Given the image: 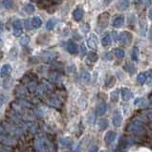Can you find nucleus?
Here are the masks:
<instances>
[{
    "mask_svg": "<svg viewBox=\"0 0 152 152\" xmlns=\"http://www.w3.org/2000/svg\"><path fill=\"white\" fill-rule=\"evenodd\" d=\"M129 131L133 132L134 134L138 135V136H142V135H146V126L143 125L142 122H131L129 126H128Z\"/></svg>",
    "mask_w": 152,
    "mask_h": 152,
    "instance_id": "f03ea898",
    "label": "nucleus"
},
{
    "mask_svg": "<svg viewBox=\"0 0 152 152\" xmlns=\"http://www.w3.org/2000/svg\"><path fill=\"white\" fill-rule=\"evenodd\" d=\"M118 99H119V91L116 90L114 92H112L111 94V101L112 102H118Z\"/></svg>",
    "mask_w": 152,
    "mask_h": 152,
    "instance_id": "f704fd0d",
    "label": "nucleus"
},
{
    "mask_svg": "<svg viewBox=\"0 0 152 152\" xmlns=\"http://www.w3.org/2000/svg\"><path fill=\"white\" fill-rule=\"evenodd\" d=\"M2 58H3V52L0 50V59H1Z\"/></svg>",
    "mask_w": 152,
    "mask_h": 152,
    "instance_id": "de8ad7c7",
    "label": "nucleus"
},
{
    "mask_svg": "<svg viewBox=\"0 0 152 152\" xmlns=\"http://www.w3.org/2000/svg\"><path fill=\"white\" fill-rule=\"evenodd\" d=\"M25 27H26V29L27 30H31L32 29V24H31V22L30 21H28V19L27 20H25Z\"/></svg>",
    "mask_w": 152,
    "mask_h": 152,
    "instance_id": "ea45409f",
    "label": "nucleus"
},
{
    "mask_svg": "<svg viewBox=\"0 0 152 152\" xmlns=\"http://www.w3.org/2000/svg\"><path fill=\"white\" fill-rule=\"evenodd\" d=\"M107 110V105L105 102H101L97 106V109H96V113L98 116H102L105 114V112Z\"/></svg>",
    "mask_w": 152,
    "mask_h": 152,
    "instance_id": "f8f14e48",
    "label": "nucleus"
},
{
    "mask_svg": "<svg viewBox=\"0 0 152 152\" xmlns=\"http://www.w3.org/2000/svg\"><path fill=\"white\" fill-rule=\"evenodd\" d=\"M25 94H26V90L23 86L20 85V86H18L17 88V96H19V97H23Z\"/></svg>",
    "mask_w": 152,
    "mask_h": 152,
    "instance_id": "2f4dec72",
    "label": "nucleus"
},
{
    "mask_svg": "<svg viewBox=\"0 0 152 152\" xmlns=\"http://www.w3.org/2000/svg\"><path fill=\"white\" fill-rule=\"evenodd\" d=\"M40 57L45 61H53V59L55 58V57H57V54L53 53V52H44V53H42L40 55Z\"/></svg>",
    "mask_w": 152,
    "mask_h": 152,
    "instance_id": "9d476101",
    "label": "nucleus"
},
{
    "mask_svg": "<svg viewBox=\"0 0 152 152\" xmlns=\"http://www.w3.org/2000/svg\"><path fill=\"white\" fill-rule=\"evenodd\" d=\"M131 58L133 59L134 61H137L139 59V49L138 47H134L133 49H132V53H131Z\"/></svg>",
    "mask_w": 152,
    "mask_h": 152,
    "instance_id": "bb28decb",
    "label": "nucleus"
},
{
    "mask_svg": "<svg viewBox=\"0 0 152 152\" xmlns=\"http://www.w3.org/2000/svg\"><path fill=\"white\" fill-rule=\"evenodd\" d=\"M31 24H32V27H34V28H35V29H37V28H39V27L41 26L42 21H41L40 17H33V19L31 20Z\"/></svg>",
    "mask_w": 152,
    "mask_h": 152,
    "instance_id": "aec40b11",
    "label": "nucleus"
},
{
    "mask_svg": "<svg viewBox=\"0 0 152 152\" xmlns=\"http://www.w3.org/2000/svg\"><path fill=\"white\" fill-rule=\"evenodd\" d=\"M81 79H82L83 81H85V82L90 81L91 76H90L89 72H88V71H86V70L81 71Z\"/></svg>",
    "mask_w": 152,
    "mask_h": 152,
    "instance_id": "393cba45",
    "label": "nucleus"
},
{
    "mask_svg": "<svg viewBox=\"0 0 152 152\" xmlns=\"http://www.w3.org/2000/svg\"><path fill=\"white\" fill-rule=\"evenodd\" d=\"M66 47H67V51L69 52L70 54H72V55H76L78 53V45L77 44H76L74 41H72V40H69L67 42V45H66Z\"/></svg>",
    "mask_w": 152,
    "mask_h": 152,
    "instance_id": "6e6552de",
    "label": "nucleus"
},
{
    "mask_svg": "<svg viewBox=\"0 0 152 152\" xmlns=\"http://www.w3.org/2000/svg\"><path fill=\"white\" fill-rule=\"evenodd\" d=\"M81 28H82V31L84 32V33H87V32L89 31V29H90V26L88 25V24L85 23V24H83Z\"/></svg>",
    "mask_w": 152,
    "mask_h": 152,
    "instance_id": "4c0bfd02",
    "label": "nucleus"
},
{
    "mask_svg": "<svg viewBox=\"0 0 152 152\" xmlns=\"http://www.w3.org/2000/svg\"><path fill=\"white\" fill-rule=\"evenodd\" d=\"M118 39L122 44H123V45L128 46L132 41V34L127 31H123L120 34Z\"/></svg>",
    "mask_w": 152,
    "mask_h": 152,
    "instance_id": "7ed1b4c3",
    "label": "nucleus"
},
{
    "mask_svg": "<svg viewBox=\"0 0 152 152\" xmlns=\"http://www.w3.org/2000/svg\"><path fill=\"white\" fill-rule=\"evenodd\" d=\"M129 1L128 0H119L118 2V9L120 11H125L129 7Z\"/></svg>",
    "mask_w": 152,
    "mask_h": 152,
    "instance_id": "6ab92c4d",
    "label": "nucleus"
},
{
    "mask_svg": "<svg viewBox=\"0 0 152 152\" xmlns=\"http://www.w3.org/2000/svg\"><path fill=\"white\" fill-rule=\"evenodd\" d=\"M146 81H148V84H152V69L146 73Z\"/></svg>",
    "mask_w": 152,
    "mask_h": 152,
    "instance_id": "c9c22d12",
    "label": "nucleus"
},
{
    "mask_svg": "<svg viewBox=\"0 0 152 152\" xmlns=\"http://www.w3.org/2000/svg\"><path fill=\"white\" fill-rule=\"evenodd\" d=\"M87 44L89 48H91L92 50H97L98 48V38L95 37V35H92L91 37L88 38Z\"/></svg>",
    "mask_w": 152,
    "mask_h": 152,
    "instance_id": "1a4fd4ad",
    "label": "nucleus"
},
{
    "mask_svg": "<svg viewBox=\"0 0 152 152\" xmlns=\"http://www.w3.org/2000/svg\"><path fill=\"white\" fill-rule=\"evenodd\" d=\"M13 26H14V37H19L20 35H22V24L20 20H15L13 23Z\"/></svg>",
    "mask_w": 152,
    "mask_h": 152,
    "instance_id": "39448f33",
    "label": "nucleus"
},
{
    "mask_svg": "<svg viewBox=\"0 0 152 152\" xmlns=\"http://www.w3.org/2000/svg\"><path fill=\"white\" fill-rule=\"evenodd\" d=\"M112 35H113V39H114V41H117V40H118V37H119L118 34L116 33V32H112Z\"/></svg>",
    "mask_w": 152,
    "mask_h": 152,
    "instance_id": "79ce46f5",
    "label": "nucleus"
},
{
    "mask_svg": "<svg viewBox=\"0 0 152 152\" xmlns=\"http://www.w3.org/2000/svg\"><path fill=\"white\" fill-rule=\"evenodd\" d=\"M35 149L38 152H53L52 150V145L50 142L44 137V136H38L35 141Z\"/></svg>",
    "mask_w": 152,
    "mask_h": 152,
    "instance_id": "f257e3e1",
    "label": "nucleus"
},
{
    "mask_svg": "<svg viewBox=\"0 0 152 152\" xmlns=\"http://www.w3.org/2000/svg\"><path fill=\"white\" fill-rule=\"evenodd\" d=\"M61 143L62 146L64 147H69L72 146V143H73V141L70 139V138H62L61 139Z\"/></svg>",
    "mask_w": 152,
    "mask_h": 152,
    "instance_id": "b1692460",
    "label": "nucleus"
},
{
    "mask_svg": "<svg viewBox=\"0 0 152 152\" xmlns=\"http://www.w3.org/2000/svg\"><path fill=\"white\" fill-rule=\"evenodd\" d=\"M12 72V67L10 64H4L1 68V70H0V75H1V77L5 78V77H8Z\"/></svg>",
    "mask_w": 152,
    "mask_h": 152,
    "instance_id": "ddd939ff",
    "label": "nucleus"
},
{
    "mask_svg": "<svg viewBox=\"0 0 152 152\" xmlns=\"http://www.w3.org/2000/svg\"><path fill=\"white\" fill-rule=\"evenodd\" d=\"M0 6L3 9H11V8H13V1L12 0H2V1H0Z\"/></svg>",
    "mask_w": 152,
    "mask_h": 152,
    "instance_id": "4be33fe9",
    "label": "nucleus"
},
{
    "mask_svg": "<svg viewBox=\"0 0 152 152\" xmlns=\"http://www.w3.org/2000/svg\"><path fill=\"white\" fill-rule=\"evenodd\" d=\"M3 30H4V25L2 22H0V33H2Z\"/></svg>",
    "mask_w": 152,
    "mask_h": 152,
    "instance_id": "c03bdc74",
    "label": "nucleus"
},
{
    "mask_svg": "<svg viewBox=\"0 0 152 152\" xmlns=\"http://www.w3.org/2000/svg\"><path fill=\"white\" fill-rule=\"evenodd\" d=\"M146 116H147V118H148L149 121L152 122V109L146 112Z\"/></svg>",
    "mask_w": 152,
    "mask_h": 152,
    "instance_id": "a19ab883",
    "label": "nucleus"
},
{
    "mask_svg": "<svg viewBox=\"0 0 152 152\" xmlns=\"http://www.w3.org/2000/svg\"><path fill=\"white\" fill-rule=\"evenodd\" d=\"M113 51H114L115 55L118 58H123V57H125V51L121 49V48H115Z\"/></svg>",
    "mask_w": 152,
    "mask_h": 152,
    "instance_id": "a878e982",
    "label": "nucleus"
},
{
    "mask_svg": "<svg viewBox=\"0 0 152 152\" xmlns=\"http://www.w3.org/2000/svg\"><path fill=\"white\" fill-rule=\"evenodd\" d=\"M46 102H47L48 105L55 107V108H58V107H61V104H62L61 99L59 98H58V97H52L50 99H48L46 101Z\"/></svg>",
    "mask_w": 152,
    "mask_h": 152,
    "instance_id": "423d86ee",
    "label": "nucleus"
},
{
    "mask_svg": "<svg viewBox=\"0 0 152 152\" xmlns=\"http://www.w3.org/2000/svg\"><path fill=\"white\" fill-rule=\"evenodd\" d=\"M49 79L52 82L58 83L61 81V76L59 75L58 72H52V73H50V75H49Z\"/></svg>",
    "mask_w": 152,
    "mask_h": 152,
    "instance_id": "4468645a",
    "label": "nucleus"
},
{
    "mask_svg": "<svg viewBox=\"0 0 152 152\" xmlns=\"http://www.w3.org/2000/svg\"><path fill=\"white\" fill-rule=\"evenodd\" d=\"M81 50H82V55H84L85 54V51H86V49H85V47H84V45H81Z\"/></svg>",
    "mask_w": 152,
    "mask_h": 152,
    "instance_id": "a18cd8bd",
    "label": "nucleus"
},
{
    "mask_svg": "<svg viewBox=\"0 0 152 152\" xmlns=\"http://www.w3.org/2000/svg\"><path fill=\"white\" fill-rule=\"evenodd\" d=\"M137 81L140 84H143L146 81V73H140L137 77Z\"/></svg>",
    "mask_w": 152,
    "mask_h": 152,
    "instance_id": "cd10ccee",
    "label": "nucleus"
},
{
    "mask_svg": "<svg viewBox=\"0 0 152 152\" xmlns=\"http://www.w3.org/2000/svg\"><path fill=\"white\" fill-rule=\"evenodd\" d=\"M125 69L128 72V73H130V74H133L134 72H135V66L132 64V63H130V62H127L126 64L125 65Z\"/></svg>",
    "mask_w": 152,
    "mask_h": 152,
    "instance_id": "7c9ffc66",
    "label": "nucleus"
},
{
    "mask_svg": "<svg viewBox=\"0 0 152 152\" xmlns=\"http://www.w3.org/2000/svg\"><path fill=\"white\" fill-rule=\"evenodd\" d=\"M98 146H92L89 150H88V152H98Z\"/></svg>",
    "mask_w": 152,
    "mask_h": 152,
    "instance_id": "58836bf2",
    "label": "nucleus"
},
{
    "mask_svg": "<svg viewBox=\"0 0 152 152\" xmlns=\"http://www.w3.org/2000/svg\"><path fill=\"white\" fill-rule=\"evenodd\" d=\"M98 125H99V128L101 130H105L107 128V126H108V122H107V120H105V119H102L99 121Z\"/></svg>",
    "mask_w": 152,
    "mask_h": 152,
    "instance_id": "5701e85b",
    "label": "nucleus"
},
{
    "mask_svg": "<svg viewBox=\"0 0 152 152\" xmlns=\"http://www.w3.org/2000/svg\"><path fill=\"white\" fill-rule=\"evenodd\" d=\"M132 92L130 91V89H128V88H122V98L123 101H129V99L132 98Z\"/></svg>",
    "mask_w": 152,
    "mask_h": 152,
    "instance_id": "2eb2a0df",
    "label": "nucleus"
},
{
    "mask_svg": "<svg viewBox=\"0 0 152 152\" xmlns=\"http://www.w3.org/2000/svg\"><path fill=\"white\" fill-rule=\"evenodd\" d=\"M139 25H140V32H141V35L142 37H145L146 35V19L143 17H141L139 19Z\"/></svg>",
    "mask_w": 152,
    "mask_h": 152,
    "instance_id": "0eeeda50",
    "label": "nucleus"
},
{
    "mask_svg": "<svg viewBox=\"0 0 152 152\" xmlns=\"http://www.w3.org/2000/svg\"><path fill=\"white\" fill-rule=\"evenodd\" d=\"M116 136H117V134H116L114 131H108L106 133L105 138H104L105 143H107V145H110V143H112L115 141Z\"/></svg>",
    "mask_w": 152,
    "mask_h": 152,
    "instance_id": "9b49d317",
    "label": "nucleus"
},
{
    "mask_svg": "<svg viewBox=\"0 0 152 152\" xmlns=\"http://www.w3.org/2000/svg\"><path fill=\"white\" fill-rule=\"evenodd\" d=\"M57 24V19L55 18H52V19H49L48 22L46 23V28L47 30H52L53 28L55 27V25Z\"/></svg>",
    "mask_w": 152,
    "mask_h": 152,
    "instance_id": "c85d7f7f",
    "label": "nucleus"
},
{
    "mask_svg": "<svg viewBox=\"0 0 152 152\" xmlns=\"http://www.w3.org/2000/svg\"><path fill=\"white\" fill-rule=\"evenodd\" d=\"M149 38L152 40V30L150 31V33H149Z\"/></svg>",
    "mask_w": 152,
    "mask_h": 152,
    "instance_id": "09e8293b",
    "label": "nucleus"
},
{
    "mask_svg": "<svg viewBox=\"0 0 152 152\" xmlns=\"http://www.w3.org/2000/svg\"><path fill=\"white\" fill-rule=\"evenodd\" d=\"M109 22V15L108 14H102L99 17V21H98V25L101 29H104V28L107 27Z\"/></svg>",
    "mask_w": 152,
    "mask_h": 152,
    "instance_id": "20e7f679",
    "label": "nucleus"
},
{
    "mask_svg": "<svg viewBox=\"0 0 152 152\" xmlns=\"http://www.w3.org/2000/svg\"><path fill=\"white\" fill-rule=\"evenodd\" d=\"M148 17H149V18L152 20V9H150L149 10V13H148Z\"/></svg>",
    "mask_w": 152,
    "mask_h": 152,
    "instance_id": "49530a36",
    "label": "nucleus"
},
{
    "mask_svg": "<svg viewBox=\"0 0 152 152\" xmlns=\"http://www.w3.org/2000/svg\"><path fill=\"white\" fill-rule=\"evenodd\" d=\"M123 23H125V17H123L122 15H119V17L114 18L113 26L115 28H120V27H122L123 25Z\"/></svg>",
    "mask_w": 152,
    "mask_h": 152,
    "instance_id": "a211bd4d",
    "label": "nucleus"
},
{
    "mask_svg": "<svg viewBox=\"0 0 152 152\" xmlns=\"http://www.w3.org/2000/svg\"><path fill=\"white\" fill-rule=\"evenodd\" d=\"M112 122H113V125L116 126V127H119L121 126L122 125V118L121 114L119 113V112H116L113 116V120H112Z\"/></svg>",
    "mask_w": 152,
    "mask_h": 152,
    "instance_id": "dca6fc26",
    "label": "nucleus"
},
{
    "mask_svg": "<svg viewBox=\"0 0 152 152\" xmlns=\"http://www.w3.org/2000/svg\"><path fill=\"white\" fill-rule=\"evenodd\" d=\"M79 147H81V146H79V145H76L75 146H73V151L74 152H79Z\"/></svg>",
    "mask_w": 152,
    "mask_h": 152,
    "instance_id": "37998d69",
    "label": "nucleus"
},
{
    "mask_svg": "<svg viewBox=\"0 0 152 152\" xmlns=\"http://www.w3.org/2000/svg\"><path fill=\"white\" fill-rule=\"evenodd\" d=\"M114 82H115V79L114 77H109L108 78V81H106V83H105V85L107 87H110L114 84Z\"/></svg>",
    "mask_w": 152,
    "mask_h": 152,
    "instance_id": "e433bc0d",
    "label": "nucleus"
},
{
    "mask_svg": "<svg viewBox=\"0 0 152 152\" xmlns=\"http://www.w3.org/2000/svg\"><path fill=\"white\" fill-rule=\"evenodd\" d=\"M29 42H30V37H28V35H25V37H23L20 38V44H21L22 46L28 45Z\"/></svg>",
    "mask_w": 152,
    "mask_h": 152,
    "instance_id": "72a5a7b5",
    "label": "nucleus"
},
{
    "mask_svg": "<svg viewBox=\"0 0 152 152\" xmlns=\"http://www.w3.org/2000/svg\"><path fill=\"white\" fill-rule=\"evenodd\" d=\"M142 2V0H135V3H138V4H140Z\"/></svg>",
    "mask_w": 152,
    "mask_h": 152,
    "instance_id": "8fccbe9b",
    "label": "nucleus"
},
{
    "mask_svg": "<svg viewBox=\"0 0 152 152\" xmlns=\"http://www.w3.org/2000/svg\"><path fill=\"white\" fill-rule=\"evenodd\" d=\"M87 57H88V59H89V61H92V62H96L99 58L98 55L96 53H94V52H90V53H88Z\"/></svg>",
    "mask_w": 152,
    "mask_h": 152,
    "instance_id": "c756f323",
    "label": "nucleus"
},
{
    "mask_svg": "<svg viewBox=\"0 0 152 152\" xmlns=\"http://www.w3.org/2000/svg\"><path fill=\"white\" fill-rule=\"evenodd\" d=\"M24 10H25L26 13L28 14H32L35 12V7L32 5V4H27V5L25 6V8H24Z\"/></svg>",
    "mask_w": 152,
    "mask_h": 152,
    "instance_id": "473e14b6",
    "label": "nucleus"
},
{
    "mask_svg": "<svg viewBox=\"0 0 152 152\" xmlns=\"http://www.w3.org/2000/svg\"><path fill=\"white\" fill-rule=\"evenodd\" d=\"M83 10L81 9V8H77L74 13H73V17H74V19L76 21H79L81 20V18L83 17Z\"/></svg>",
    "mask_w": 152,
    "mask_h": 152,
    "instance_id": "f3484780",
    "label": "nucleus"
},
{
    "mask_svg": "<svg viewBox=\"0 0 152 152\" xmlns=\"http://www.w3.org/2000/svg\"><path fill=\"white\" fill-rule=\"evenodd\" d=\"M111 42H112V38H111V35L109 34H106L104 37H102V46H104V47L109 46L110 44H111Z\"/></svg>",
    "mask_w": 152,
    "mask_h": 152,
    "instance_id": "412c9836",
    "label": "nucleus"
}]
</instances>
